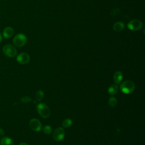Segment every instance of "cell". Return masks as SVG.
<instances>
[{
  "mask_svg": "<svg viewBox=\"0 0 145 145\" xmlns=\"http://www.w3.org/2000/svg\"><path fill=\"white\" fill-rule=\"evenodd\" d=\"M36 108L39 114L43 118H48L50 115V110L49 107L44 103H39L37 105Z\"/></svg>",
  "mask_w": 145,
  "mask_h": 145,
  "instance_id": "cell-2",
  "label": "cell"
},
{
  "mask_svg": "<svg viewBox=\"0 0 145 145\" xmlns=\"http://www.w3.org/2000/svg\"><path fill=\"white\" fill-rule=\"evenodd\" d=\"M125 28V24L121 22H117L113 25V28L116 32H121Z\"/></svg>",
  "mask_w": 145,
  "mask_h": 145,
  "instance_id": "cell-13",
  "label": "cell"
},
{
  "mask_svg": "<svg viewBox=\"0 0 145 145\" xmlns=\"http://www.w3.org/2000/svg\"><path fill=\"white\" fill-rule=\"evenodd\" d=\"M31 100H32V99L29 96H24V97H22V99H21V101L23 103H30L31 101Z\"/></svg>",
  "mask_w": 145,
  "mask_h": 145,
  "instance_id": "cell-18",
  "label": "cell"
},
{
  "mask_svg": "<svg viewBox=\"0 0 145 145\" xmlns=\"http://www.w3.org/2000/svg\"><path fill=\"white\" fill-rule=\"evenodd\" d=\"M19 145H28V144L27 143H21Z\"/></svg>",
  "mask_w": 145,
  "mask_h": 145,
  "instance_id": "cell-21",
  "label": "cell"
},
{
  "mask_svg": "<svg viewBox=\"0 0 145 145\" xmlns=\"http://www.w3.org/2000/svg\"><path fill=\"white\" fill-rule=\"evenodd\" d=\"M65 135V132L62 127H59L56 128L53 133V138L54 140L59 142L62 140Z\"/></svg>",
  "mask_w": 145,
  "mask_h": 145,
  "instance_id": "cell-5",
  "label": "cell"
},
{
  "mask_svg": "<svg viewBox=\"0 0 145 145\" xmlns=\"http://www.w3.org/2000/svg\"><path fill=\"white\" fill-rule=\"evenodd\" d=\"M62 126L65 128L69 127L72 125V121L70 118H66L63 120V121L62 123Z\"/></svg>",
  "mask_w": 145,
  "mask_h": 145,
  "instance_id": "cell-16",
  "label": "cell"
},
{
  "mask_svg": "<svg viewBox=\"0 0 145 145\" xmlns=\"http://www.w3.org/2000/svg\"><path fill=\"white\" fill-rule=\"evenodd\" d=\"M13 34H14V29L10 27H6L3 31V37L7 39L10 38L11 37H12Z\"/></svg>",
  "mask_w": 145,
  "mask_h": 145,
  "instance_id": "cell-10",
  "label": "cell"
},
{
  "mask_svg": "<svg viewBox=\"0 0 145 145\" xmlns=\"http://www.w3.org/2000/svg\"><path fill=\"white\" fill-rule=\"evenodd\" d=\"M17 61L20 64L27 63L30 60V57L27 53L23 52L20 53L16 57Z\"/></svg>",
  "mask_w": 145,
  "mask_h": 145,
  "instance_id": "cell-8",
  "label": "cell"
},
{
  "mask_svg": "<svg viewBox=\"0 0 145 145\" xmlns=\"http://www.w3.org/2000/svg\"><path fill=\"white\" fill-rule=\"evenodd\" d=\"M2 35H1V34L0 33V42H1V40H2Z\"/></svg>",
  "mask_w": 145,
  "mask_h": 145,
  "instance_id": "cell-22",
  "label": "cell"
},
{
  "mask_svg": "<svg viewBox=\"0 0 145 145\" xmlns=\"http://www.w3.org/2000/svg\"><path fill=\"white\" fill-rule=\"evenodd\" d=\"M29 125L30 128L35 131H40L41 130V123L39 120L36 118H33L31 120Z\"/></svg>",
  "mask_w": 145,
  "mask_h": 145,
  "instance_id": "cell-7",
  "label": "cell"
},
{
  "mask_svg": "<svg viewBox=\"0 0 145 145\" xmlns=\"http://www.w3.org/2000/svg\"><path fill=\"white\" fill-rule=\"evenodd\" d=\"M120 89L123 93L125 94H129L134 91L135 89V86L133 81L130 80H127L123 81L121 84Z\"/></svg>",
  "mask_w": 145,
  "mask_h": 145,
  "instance_id": "cell-1",
  "label": "cell"
},
{
  "mask_svg": "<svg viewBox=\"0 0 145 145\" xmlns=\"http://www.w3.org/2000/svg\"><path fill=\"white\" fill-rule=\"evenodd\" d=\"M118 11H120V10L118 8H114V9H113L111 11V14L112 15H117V14H118V13L120 12H118Z\"/></svg>",
  "mask_w": 145,
  "mask_h": 145,
  "instance_id": "cell-19",
  "label": "cell"
},
{
  "mask_svg": "<svg viewBox=\"0 0 145 145\" xmlns=\"http://www.w3.org/2000/svg\"><path fill=\"white\" fill-rule=\"evenodd\" d=\"M122 79H123V75L121 71H117L114 73L113 75V80L116 84H120L122 80Z\"/></svg>",
  "mask_w": 145,
  "mask_h": 145,
  "instance_id": "cell-9",
  "label": "cell"
},
{
  "mask_svg": "<svg viewBox=\"0 0 145 145\" xmlns=\"http://www.w3.org/2000/svg\"><path fill=\"white\" fill-rule=\"evenodd\" d=\"M27 40V39L25 35L23 33H19L14 37L13 39V43L16 46L21 47L25 44Z\"/></svg>",
  "mask_w": 145,
  "mask_h": 145,
  "instance_id": "cell-3",
  "label": "cell"
},
{
  "mask_svg": "<svg viewBox=\"0 0 145 145\" xmlns=\"http://www.w3.org/2000/svg\"><path fill=\"white\" fill-rule=\"evenodd\" d=\"M0 145H14L13 140L8 137H2L0 141Z\"/></svg>",
  "mask_w": 145,
  "mask_h": 145,
  "instance_id": "cell-12",
  "label": "cell"
},
{
  "mask_svg": "<svg viewBox=\"0 0 145 145\" xmlns=\"http://www.w3.org/2000/svg\"><path fill=\"white\" fill-rule=\"evenodd\" d=\"M4 133H5L4 130L0 128V138H2V137L4 135Z\"/></svg>",
  "mask_w": 145,
  "mask_h": 145,
  "instance_id": "cell-20",
  "label": "cell"
},
{
  "mask_svg": "<svg viewBox=\"0 0 145 145\" xmlns=\"http://www.w3.org/2000/svg\"><path fill=\"white\" fill-rule=\"evenodd\" d=\"M44 96V93L42 90L37 91L35 94L36 99L39 101H40L43 99Z\"/></svg>",
  "mask_w": 145,
  "mask_h": 145,
  "instance_id": "cell-14",
  "label": "cell"
},
{
  "mask_svg": "<svg viewBox=\"0 0 145 145\" xmlns=\"http://www.w3.org/2000/svg\"><path fill=\"white\" fill-rule=\"evenodd\" d=\"M118 87L116 84H113L108 88V93L110 95H115L118 93Z\"/></svg>",
  "mask_w": 145,
  "mask_h": 145,
  "instance_id": "cell-11",
  "label": "cell"
},
{
  "mask_svg": "<svg viewBox=\"0 0 145 145\" xmlns=\"http://www.w3.org/2000/svg\"><path fill=\"white\" fill-rule=\"evenodd\" d=\"M2 50L3 53L6 56L9 57H14L17 54V50L16 48L10 44L4 45Z\"/></svg>",
  "mask_w": 145,
  "mask_h": 145,
  "instance_id": "cell-4",
  "label": "cell"
},
{
  "mask_svg": "<svg viewBox=\"0 0 145 145\" xmlns=\"http://www.w3.org/2000/svg\"><path fill=\"white\" fill-rule=\"evenodd\" d=\"M108 104L111 107H114L117 104V100L114 97H110L108 100Z\"/></svg>",
  "mask_w": 145,
  "mask_h": 145,
  "instance_id": "cell-15",
  "label": "cell"
},
{
  "mask_svg": "<svg viewBox=\"0 0 145 145\" xmlns=\"http://www.w3.org/2000/svg\"><path fill=\"white\" fill-rule=\"evenodd\" d=\"M143 26L142 22L138 19H133L127 24V27L131 31H138Z\"/></svg>",
  "mask_w": 145,
  "mask_h": 145,
  "instance_id": "cell-6",
  "label": "cell"
},
{
  "mask_svg": "<svg viewBox=\"0 0 145 145\" xmlns=\"http://www.w3.org/2000/svg\"><path fill=\"white\" fill-rule=\"evenodd\" d=\"M42 130H43V132H44V134H50L52 133V129L51 126H50L49 125H46V126L44 127Z\"/></svg>",
  "mask_w": 145,
  "mask_h": 145,
  "instance_id": "cell-17",
  "label": "cell"
}]
</instances>
